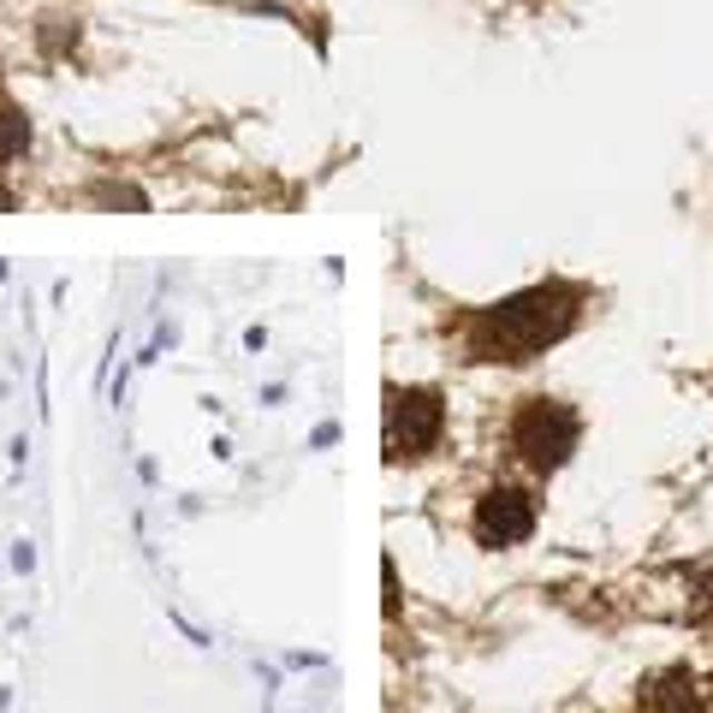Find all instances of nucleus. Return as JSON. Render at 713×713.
I'll list each match as a JSON object with an SVG mask.
<instances>
[{
	"label": "nucleus",
	"mask_w": 713,
	"mask_h": 713,
	"mask_svg": "<svg viewBox=\"0 0 713 713\" xmlns=\"http://www.w3.org/2000/svg\"><path fill=\"white\" fill-rule=\"evenodd\" d=\"M583 316V286L571 280H542L512 298L476 309L464 327V351L476 363H535L547 345H559Z\"/></svg>",
	"instance_id": "obj_1"
},
{
	"label": "nucleus",
	"mask_w": 713,
	"mask_h": 713,
	"mask_svg": "<svg viewBox=\"0 0 713 713\" xmlns=\"http://www.w3.org/2000/svg\"><path fill=\"white\" fill-rule=\"evenodd\" d=\"M506 440H512V458L517 464H529L535 476H553L571 452H577L583 440V416L565 405V398H524V405L512 410V428H506Z\"/></svg>",
	"instance_id": "obj_2"
},
{
	"label": "nucleus",
	"mask_w": 713,
	"mask_h": 713,
	"mask_svg": "<svg viewBox=\"0 0 713 713\" xmlns=\"http://www.w3.org/2000/svg\"><path fill=\"white\" fill-rule=\"evenodd\" d=\"M446 434V405L428 387H387V464L428 458Z\"/></svg>",
	"instance_id": "obj_3"
},
{
	"label": "nucleus",
	"mask_w": 713,
	"mask_h": 713,
	"mask_svg": "<svg viewBox=\"0 0 713 713\" xmlns=\"http://www.w3.org/2000/svg\"><path fill=\"white\" fill-rule=\"evenodd\" d=\"M535 524H542V506H535L529 488H512V482H494V488H482L476 512H469V535H476L482 547H524Z\"/></svg>",
	"instance_id": "obj_4"
},
{
	"label": "nucleus",
	"mask_w": 713,
	"mask_h": 713,
	"mask_svg": "<svg viewBox=\"0 0 713 713\" xmlns=\"http://www.w3.org/2000/svg\"><path fill=\"white\" fill-rule=\"evenodd\" d=\"M642 713H707V684L690 666H666L642 684Z\"/></svg>",
	"instance_id": "obj_5"
},
{
	"label": "nucleus",
	"mask_w": 713,
	"mask_h": 713,
	"mask_svg": "<svg viewBox=\"0 0 713 713\" xmlns=\"http://www.w3.org/2000/svg\"><path fill=\"white\" fill-rule=\"evenodd\" d=\"M78 37H83V24L72 19V12H42V24H37V48L42 55H72L78 48Z\"/></svg>",
	"instance_id": "obj_6"
},
{
	"label": "nucleus",
	"mask_w": 713,
	"mask_h": 713,
	"mask_svg": "<svg viewBox=\"0 0 713 713\" xmlns=\"http://www.w3.org/2000/svg\"><path fill=\"white\" fill-rule=\"evenodd\" d=\"M24 149H30V119L19 108H0V161H12Z\"/></svg>",
	"instance_id": "obj_7"
},
{
	"label": "nucleus",
	"mask_w": 713,
	"mask_h": 713,
	"mask_svg": "<svg viewBox=\"0 0 713 713\" xmlns=\"http://www.w3.org/2000/svg\"><path fill=\"white\" fill-rule=\"evenodd\" d=\"M96 202H126V208H143V190H131V185H96Z\"/></svg>",
	"instance_id": "obj_8"
}]
</instances>
